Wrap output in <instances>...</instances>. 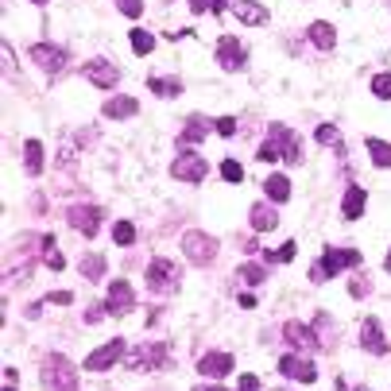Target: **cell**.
Here are the masks:
<instances>
[{
  "mask_svg": "<svg viewBox=\"0 0 391 391\" xmlns=\"http://www.w3.org/2000/svg\"><path fill=\"white\" fill-rule=\"evenodd\" d=\"M182 252H186L190 264L210 268V264L217 260V240H213L210 232H186V237H182Z\"/></svg>",
  "mask_w": 391,
  "mask_h": 391,
  "instance_id": "277c9868",
  "label": "cell"
},
{
  "mask_svg": "<svg viewBox=\"0 0 391 391\" xmlns=\"http://www.w3.org/2000/svg\"><path fill=\"white\" fill-rule=\"evenodd\" d=\"M167 364V345L163 341H155V345H140L136 353L128 356V368L132 372H155Z\"/></svg>",
  "mask_w": 391,
  "mask_h": 391,
  "instance_id": "8992f818",
  "label": "cell"
},
{
  "mask_svg": "<svg viewBox=\"0 0 391 391\" xmlns=\"http://www.w3.org/2000/svg\"><path fill=\"white\" fill-rule=\"evenodd\" d=\"M124 356V341L116 337V341H109V345H101V348H94V353L86 356V372H109L116 361Z\"/></svg>",
  "mask_w": 391,
  "mask_h": 391,
  "instance_id": "52a82bcc",
  "label": "cell"
},
{
  "mask_svg": "<svg viewBox=\"0 0 391 391\" xmlns=\"http://www.w3.org/2000/svg\"><path fill=\"white\" fill-rule=\"evenodd\" d=\"M23 167H28V174H43V144L39 140L23 144Z\"/></svg>",
  "mask_w": 391,
  "mask_h": 391,
  "instance_id": "d4e9b609",
  "label": "cell"
},
{
  "mask_svg": "<svg viewBox=\"0 0 391 391\" xmlns=\"http://www.w3.org/2000/svg\"><path fill=\"white\" fill-rule=\"evenodd\" d=\"M256 159H264V163H276V159L298 163V159H302V147H298V136L287 128V124H271V136L260 144V155H256Z\"/></svg>",
  "mask_w": 391,
  "mask_h": 391,
  "instance_id": "6da1fadb",
  "label": "cell"
},
{
  "mask_svg": "<svg viewBox=\"0 0 391 391\" xmlns=\"http://www.w3.org/2000/svg\"><path fill=\"white\" fill-rule=\"evenodd\" d=\"M147 287H152L155 295L174 290V287H178V264L167 260V256H155V260L147 264Z\"/></svg>",
  "mask_w": 391,
  "mask_h": 391,
  "instance_id": "5b68a950",
  "label": "cell"
},
{
  "mask_svg": "<svg viewBox=\"0 0 391 391\" xmlns=\"http://www.w3.org/2000/svg\"><path fill=\"white\" fill-rule=\"evenodd\" d=\"M213 124H217L221 136H232V132H237V120H232V116H221V120H213Z\"/></svg>",
  "mask_w": 391,
  "mask_h": 391,
  "instance_id": "74e56055",
  "label": "cell"
},
{
  "mask_svg": "<svg viewBox=\"0 0 391 391\" xmlns=\"http://www.w3.org/2000/svg\"><path fill=\"white\" fill-rule=\"evenodd\" d=\"M384 268H387V276H391V252H387V264H384Z\"/></svg>",
  "mask_w": 391,
  "mask_h": 391,
  "instance_id": "ee69618b",
  "label": "cell"
},
{
  "mask_svg": "<svg viewBox=\"0 0 391 391\" xmlns=\"http://www.w3.org/2000/svg\"><path fill=\"white\" fill-rule=\"evenodd\" d=\"M205 391H225V387H205Z\"/></svg>",
  "mask_w": 391,
  "mask_h": 391,
  "instance_id": "f6af8a7d",
  "label": "cell"
},
{
  "mask_svg": "<svg viewBox=\"0 0 391 391\" xmlns=\"http://www.w3.org/2000/svg\"><path fill=\"white\" fill-rule=\"evenodd\" d=\"M232 372V353H205L198 361V376H210V380H221Z\"/></svg>",
  "mask_w": 391,
  "mask_h": 391,
  "instance_id": "4fadbf2b",
  "label": "cell"
},
{
  "mask_svg": "<svg viewBox=\"0 0 391 391\" xmlns=\"http://www.w3.org/2000/svg\"><path fill=\"white\" fill-rule=\"evenodd\" d=\"M128 43H132V51H136V55H152L155 35H152V31H132V39H128Z\"/></svg>",
  "mask_w": 391,
  "mask_h": 391,
  "instance_id": "4dcf8cb0",
  "label": "cell"
},
{
  "mask_svg": "<svg viewBox=\"0 0 391 391\" xmlns=\"http://www.w3.org/2000/svg\"><path fill=\"white\" fill-rule=\"evenodd\" d=\"M147 86H152L159 97H178V94H182V81H178V78H152Z\"/></svg>",
  "mask_w": 391,
  "mask_h": 391,
  "instance_id": "4316f807",
  "label": "cell"
},
{
  "mask_svg": "<svg viewBox=\"0 0 391 391\" xmlns=\"http://www.w3.org/2000/svg\"><path fill=\"white\" fill-rule=\"evenodd\" d=\"M205 132H210V120H202V116H190V120H186V128H182V136H178V144H182V147L202 144V140H205Z\"/></svg>",
  "mask_w": 391,
  "mask_h": 391,
  "instance_id": "44dd1931",
  "label": "cell"
},
{
  "mask_svg": "<svg viewBox=\"0 0 391 391\" xmlns=\"http://www.w3.org/2000/svg\"><path fill=\"white\" fill-rule=\"evenodd\" d=\"M221 174H225V182H240V178H244V167H240V163H232V159H225L221 163Z\"/></svg>",
  "mask_w": 391,
  "mask_h": 391,
  "instance_id": "d590c367",
  "label": "cell"
},
{
  "mask_svg": "<svg viewBox=\"0 0 391 391\" xmlns=\"http://www.w3.org/2000/svg\"><path fill=\"white\" fill-rule=\"evenodd\" d=\"M116 8H120L124 16H140L144 12V0H116Z\"/></svg>",
  "mask_w": 391,
  "mask_h": 391,
  "instance_id": "8d00e7d4",
  "label": "cell"
},
{
  "mask_svg": "<svg viewBox=\"0 0 391 391\" xmlns=\"http://www.w3.org/2000/svg\"><path fill=\"white\" fill-rule=\"evenodd\" d=\"M310 43L318 47V51H334V43H337V35H334V28L329 23H310Z\"/></svg>",
  "mask_w": 391,
  "mask_h": 391,
  "instance_id": "cb8c5ba5",
  "label": "cell"
},
{
  "mask_svg": "<svg viewBox=\"0 0 391 391\" xmlns=\"http://www.w3.org/2000/svg\"><path fill=\"white\" fill-rule=\"evenodd\" d=\"M136 113H140L136 97H113V101H105V116L109 120H124V116H136Z\"/></svg>",
  "mask_w": 391,
  "mask_h": 391,
  "instance_id": "ffe728a7",
  "label": "cell"
},
{
  "mask_svg": "<svg viewBox=\"0 0 391 391\" xmlns=\"http://www.w3.org/2000/svg\"><path fill=\"white\" fill-rule=\"evenodd\" d=\"M295 252H298V248H295V240H287V244H279V248H276V252H268V260L287 264V260H295Z\"/></svg>",
  "mask_w": 391,
  "mask_h": 391,
  "instance_id": "836d02e7",
  "label": "cell"
},
{
  "mask_svg": "<svg viewBox=\"0 0 391 391\" xmlns=\"http://www.w3.org/2000/svg\"><path fill=\"white\" fill-rule=\"evenodd\" d=\"M314 136H318V144L334 147V152H345V147H341V132L334 128V124H318V132H314Z\"/></svg>",
  "mask_w": 391,
  "mask_h": 391,
  "instance_id": "83f0119b",
  "label": "cell"
},
{
  "mask_svg": "<svg viewBox=\"0 0 391 391\" xmlns=\"http://www.w3.org/2000/svg\"><path fill=\"white\" fill-rule=\"evenodd\" d=\"M353 264H361V252H356V248H326L322 260L310 268V279L326 283V279H334L341 268H353Z\"/></svg>",
  "mask_w": 391,
  "mask_h": 391,
  "instance_id": "7a4b0ae2",
  "label": "cell"
},
{
  "mask_svg": "<svg viewBox=\"0 0 391 391\" xmlns=\"http://www.w3.org/2000/svg\"><path fill=\"white\" fill-rule=\"evenodd\" d=\"M361 345L368 348L372 356H384V353H387L384 329H380V322H376V318H364V326H361Z\"/></svg>",
  "mask_w": 391,
  "mask_h": 391,
  "instance_id": "e0dca14e",
  "label": "cell"
},
{
  "mask_svg": "<svg viewBox=\"0 0 391 391\" xmlns=\"http://www.w3.org/2000/svg\"><path fill=\"white\" fill-rule=\"evenodd\" d=\"M279 225V213L271 205H252V229L256 232H271Z\"/></svg>",
  "mask_w": 391,
  "mask_h": 391,
  "instance_id": "603a6c76",
  "label": "cell"
},
{
  "mask_svg": "<svg viewBox=\"0 0 391 391\" xmlns=\"http://www.w3.org/2000/svg\"><path fill=\"white\" fill-rule=\"evenodd\" d=\"M240 391H264V387H260V380H256V376H248V372H244V376H240Z\"/></svg>",
  "mask_w": 391,
  "mask_h": 391,
  "instance_id": "ab89813d",
  "label": "cell"
},
{
  "mask_svg": "<svg viewBox=\"0 0 391 391\" xmlns=\"http://www.w3.org/2000/svg\"><path fill=\"white\" fill-rule=\"evenodd\" d=\"M109 310H113V314L136 310V295H132V287H128L124 279H113V283H109Z\"/></svg>",
  "mask_w": 391,
  "mask_h": 391,
  "instance_id": "9a60e30c",
  "label": "cell"
},
{
  "mask_svg": "<svg viewBox=\"0 0 391 391\" xmlns=\"http://www.w3.org/2000/svg\"><path fill=\"white\" fill-rule=\"evenodd\" d=\"M31 62H39V70H47V74H58L66 62H70V55H66L62 47L35 43V47H31Z\"/></svg>",
  "mask_w": 391,
  "mask_h": 391,
  "instance_id": "30bf717a",
  "label": "cell"
},
{
  "mask_svg": "<svg viewBox=\"0 0 391 391\" xmlns=\"http://www.w3.org/2000/svg\"><path fill=\"white\" fill-rule=\"evenodd\" d=\"M171 174L174 178H182V182H202L205 174H210V167H205V159L202 155H178V159L171 163Z\"/></svg>",
  "mask_w": 391,
  "mask_h": 391,
  "instance_id": "8fae6325",
  "label": "cell"
},
{
  "mask_svg": "<svg viewBox=\"0 0 391 391\" xmlns=\"http://www.w3.org/2000/svg\"><path fill=\"white\" fill-rule=\"evenodd\" d=\"M81 74H86L94 86H101V89H113L116 81H120V70H116L113 62H105V58H94V62H86V66H81Z\"/></svg>",
  "mask_w": 391,
  "mask_h": 391,
  "instance_id": "7c38bea8",
  "label": "cell"
},
{
  "mask_svg": "<svg viewBox=\"0 0 391 391\" xmlns=\"http://www.w3.org/2000/svg\"><path fill=\"white\" fill-rule=\"evenodd\" d=\"M190 8H194V12H225L229 0H190Z\"/></svg>",
  "mask_w": 391,
  "mask_h": 391,
  "instance_id": "e575fe53",
  "label": "cell"
},
{
  "mask_svg": "<svg viewBox=\"0 0 391 391\" xmlns=\"http://www.w3.org/2000/svg\"><path fill=\"white\" fill-rule=\"evenodd\" d=\"M43 387L47 391H78V376H74V364L62 353H51L43 361Z\"/></svg>",
  "mask_w": 391,
  "mask_h": 391,
  "instance_id": "3957f363",
  "label": "cell"
},
{
  "mask_svg": "<svg viewBox=\"0 0 391 391\" xmlns=\"http://www.w3.org/2000/svg\"><path fill=\"white\" fill-rule=\"evenodd\" d=\"M31 4H47V0H31Z\"/></svg>",
  "mask_w": 391,
  "mask_h": 391,
  "instance_id": "bcb514c9",
  "label": "cell"
},
{
  "mask_svg": "<svg viewBox=\"0 0 391 391\" xmlns=\"http://www.w3.org/2000/svg\"><path fill=\"white\" fill-rule=\"evenodd\" d=\"M47 302H58V306H70V302H74V295H70V290H55V295H47Z\"/></svg>",
  "mask_w": 391,
  "mask_h": 391,
  "instance_id": "f35d334b",
  "label": "cell"
},
{
  "mask_svg": "<svg viewBox=\"0 0 391 391\" xmlns=\"http://www.w3.org/2000/svg\"><path fill=\"white\" fill-rule=\"evenodd\" d=\"M237 279L248 283V287H260V283L268 279V271H264L260 264H240V268H237Z\"/></svg>",
  "mask_w": 391,
  "mask_h": 391,
  "instance_id": "484cf974",
  "label": "cell"
},
{
  "mask_svg": "<svg viewBox=\"0 0 391 391\" xmlns=\"http://www.w3.org/2000/svg\"><path fill=\"white\" fill-rule=\"evenodd\" d=\"M113 240H116V244H132V240H136V225H132V221H116L113 225Z\"/></svg>",
  "mask_w": 391,
  "mask_h": 391,
  "instance_id": "1f68e13d",
  "label": "cell"
},
{
  "mask_svg": "<svg viewBox=\"0 0 391 391\" xmlns=\"http://www.w3.org/2000/svg\"><path fill=\"white\" fill-rule=\"evenodd\" d=\"M4 391H12V387H4Z\"/></svg>",
  "mask_w": 391,
  "mask_h": 391,
  "instance_id": "7dc6e473",
  "label": "cell"
},
{
  "mask_svg": "<svg viewBox=\"0 0 391 391\" xmlns=\"http://www.w3.org/2000/svg\"><path fill=\"white\" fill-rule=\"evenodd\" d=\"M264 194H268L271 202H290V178L287 174H271V178L264 182Z\"/></svg>",
  "mask_w": 391,
  "mask_h": 391,
  "instance_id": "7402d4cb",
  "label": "cell"
},
{
  "mask_svg": "<svg viewBox=\"0 0 391 391\" xmlns=\"http://www.w3.org/2000/svg\"><path fill=\"white\" fill-rule=\"evenodd\" d=\"M47 264H51V268H55V271H62V264H66V260H62V256H58V252H55V248H51V252H47Z\"/></svg>",
  "mask_w": 391,
  "mask_h": 391,
  "instance_id": "b9f144b4",
  "label": "cell"
},
{
  "mask_svg": "<svg viewBox=\"0 0 391 391\" xmlns=\"http://www.w3.org/2000/svg\"><path fill=\"white\" fill-rule=\"evenodd\" d=\"M337 391H348V387H345V384H337ZM356 391H368V387H356Z\"/></svg>",
  "mask_w": 391,
  "mask_h": 391,
  "instance_id": "7bdbcfd3",
  "label": "cell"
},
{
  "mask_svg": "<svg viewBox=\"0 0 391 391\" xmlns=\"http://www.w3.org/2000/svg\"><path fill=\"white\" fill-rule=\"evenodd\" d=\"M81 276L94 279V283L101 279V276H105V256H97V252H94V256H86V260H81Z\"/></svg>",
  "mask_w": 391,
  "mask_h": 391,
  "instance_id": "f1b7e54d",
  "label": "cell"
},
{
  "mask_svg": "<svg viewBox=\"0 0 391 391\" xmlns=\"http://www.w3.org/2000/svg\"><path fill=\"white\" fill-rule=\"evenodd\" d=\"M232 16H237L240 23H248V28H260V23H268V8L256 4V0H232Z\"/></svg>",
  "mask_w": 391,
  "mask_h": 391,
  "instance_id": "2e32d148",
  "label": "cell"
},
{
  "mask_svg": "<svg viewBox=\"0 0 391 391\" xmlns=\"http://www.w3.org/2000/svg\"><path fill=\"white\" fill-rule=\"evenodd\" d=\"M368 152H372V159H376L380 167H391V144H384V140L372 136L368 140Z\"/></svg>",
  "mask_w": 391,
  "mask_h": 391,
  "instance_id": "f546056e",
  "label": "cell"
},
{
  "mask_svg": "<svg viewBox=\"0 0 391 391\" xmlns=\"http://www.w3.org/2000/svg\"><path fill=\"white\" fill-rule=\"evenodd\" d=\"M217 62L225 66V70H240V66H244V43L232 39V35H225L217 43Z\"/></svg>",
  "mask_w": 391,
  "mask_h": 391,
  "instance_id": "5bb4252c",
  "label": "cell"
},
{
  "mask_svg": "<svg viewBox=\"0 0 391 391\" xmlns=\"http://www.w3.org/2000/svg\"><path fill=\"white\" fill-rule=\"evenodd\" d=\"M348 290H353L356 298H364V295H368V290H372V283H368V279H361V283H353V287H348Z\"/></svg>",
  "mask_w": 391,
  "mask_h": 391,
  "instance_id": "60d3db41",
  "label": "cell"
},
{
  "mask_svg": "<svg viewBox=\"0 0 391 391\" xmlns=\"http://www.w3.org/2000/svg\"><path fill=\"white\" fill-rule=\"evenodd\" d=\"M364 202H368V198H364V190L361 186H348L345 198H341V213H345L348 221H356L364 213Z\"/></svg>",
  "mask_w": 391,
  "mask_h": 391,
  "instance_id": "d6986e66",
  "label": "cell"
},
{
  "mask_svg": "<svg viewBox=\"0 0 391 391\" xmlns=\"http://www.w3.org/2000/svg\"><path fill=\"white\" fill-rule=\"evenodd\" d=\"M279 372L287 380H298V384H314V380H318V368H314L310 356H283Z\"/></svg>",
  "mask_w": 391,
  "mask_h": 391,
  "instance_id": "9c48e42d",
  "label": "cell"
},
{
  "mask_svg": "<svg viewBox=\"0 0 391 391\" xmlns=\"http://www.w3.org/2000/svg\"><path fill=\"white\" fill-rule=\"evenodd\" d=\"M66 221L78 232H86V237H97V229H101V210H97V205H70V210H66Z\"/></svg>",
  "mask_w": 391,
  "mask_h": 391,
  "instance_id": "ba28073f",
  "label": "cell"
},
{
  "mask_svg": "<svg viewBox=\"0 0 391 391\" xmlns=\"http://www.w3.org/2000/svg\"><path fill=\"white\" fill-rule=\"evenodd\" d=\"M372 94L391 101V74H376V78H372Z\"/></svg>",
  "mask_w": 391,
  "mask_h": 391,
  "instance_id": "d6a6232c",
  "label": "cell"
},
{
  "mask_svg": "<svg viewBox=\"0 0 391 391\" xmlns=\"http://www.w3.org/2000/svg\"><path fill=\"white\" fill-rule=\"evenodd\" d=\"M283 337H287L295 348H318L322 345V337L314 334L310 326H302V322H287V326H283Z\"/></svg>",
  "mask_w": 391,
  "mask_h": 391,
  "instance_id": "ac0fdd59",
  "label": "cell"
}]
</instances>
